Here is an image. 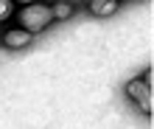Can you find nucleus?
Instances as JSON below:
<instances>
[{"mask_svg":"<svg viewBox=\"0 0 154 129\" xmlns=\"http://www.w3.org/2000/svg\"><path fill=\"white\" fill-rule=\"evenodd\" d=\"M14 17V0H0V23Z\"/></svg>","mask_w":154,"mask_h":129,"instance_id":"6","label":"nucleus"},{"mask_svg":"<svg viewBox=\"0 0 154 129\" xmlns=\"http://www.w3.org/2000/svg\"><path fill=\"white\" fill-rule=\"evenodd\" d=\"M31 31H25V28H20V25H17V28H6L3 31V36H0V42L6 45V48H11V51H20V48H25V45L31 42Z\"/></svg>","mask_w":154,"mask_h":129,"instance_id":"3","label":"nucleus"},{"mask_svg":"<svg viewBox=\"0 0 154 129\" xmlns=\"http://www.w3.org/2000/svg\"><path fill=\"white\" fill-rule=\"evenodd\" d=\"M51 6H53V20H67V17H73V11H76V6L67 3V0H56V3H51Z\"/></svg>","mask_w":154,"mask_h":129,"instance_id":"5","label":"nucleus"},{"mask_svg":"<svg viewBox=\"0 0 154 129\" xmlns=\"http://www.w3.org/2000/svg\"><path fill=\"white\" fill-rule=\"evenodd\" d=\"M14 3H20V6H28V3H34V0H14Z\"/></svg>","mask_w":154,"mask_h":129,"instance_id":"7","label":"nucleus"},{"mask_svg":"<svg viewBox=\"0 0 154 129\" xmlns=\"http://www.w3.org/2000/svg\"><path fill=\"white\" fill-rule=\"evenodd\" d=\"M126 98L140 109L143 115H151V84H149V73L140 79H132L126 84Z\"/></svg>","mask_w":154,"mask_h":129,"instance_id":"2","label":"nucleus"},{"mask_svg":"<svg viewBox=\"0 0 154 129\" xmlns=\"http://www.w3.org/2000/svg\"><path fill=\"white\" fill-rule=\"evenodd\" d=\"M51 23H53V6H45V3H39V0L23 6L20 14H17V25L25 28V31H31V34L45 31Z\"/></svg>","mask_w":154,"mask_h":129,"instance_id":"1","label":"nucleus"},{"mask_svg":"<svg viewBox=\"0 0 154 129\" xmlns=\"http://www.w3.org/2000/svg\"><path fill=\"white\" fill-rule=\"evenodd\" d=\"M118 0H87V8H90V14H95V17H112L118 11Z\"/></svg>","mask_w":154,"mask_h":129,"instance_id":"4","label":"nucleus"}]
</instances>
